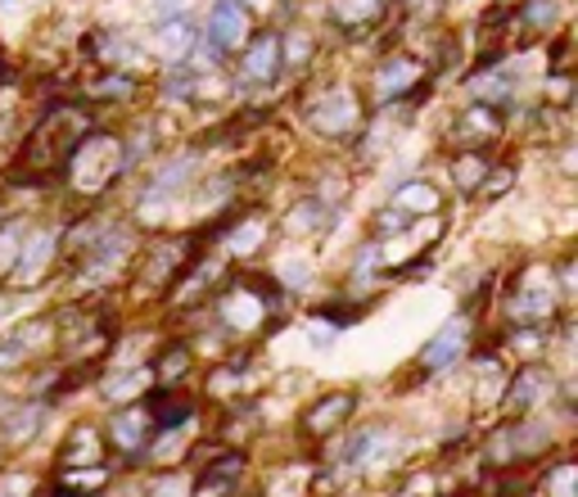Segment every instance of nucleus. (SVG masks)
Segmentation results:
<instances>
[{
    "label": "nucleus",
    "mask_w": 578,
    "mask_h": 497,
    "mask_svg": "<svg viewBox=\"0 0 578 497\" xmlns=\"http://www.w3.org/2000/svg\"><path fill=\"white\" fill-rule=\"evenodd\" d=\"M32 497H59V493H50V488H46V493H32Z\"/></svg>",
    "instance_id": "41"
},
{
    "label": "nucleus",
    "mask_w": 578,
    "mask_h": 497,
    "mask_svg": "<svg viewBox=\"0 0 578 497\" xmlns=\"http://www.w3.org/2000/svg\"><path fill=\"white\" fill-rule=\"evenodd\" d=\"M551 262V280H556V295L565 299V304H574V295H578V258H574V249H560L556 258H547Z\"/></svg>",
    "instance_id": "35"
},
{
    "label": "nucleus",
    "mask_w": 578,
    "mask_h": 497,
    "mask_svg": "<svg viewBox=\"0 0 578 497\" xmlns=\"http://www.w3.org/2000/svg\"><path fill=\"white\" fill-rule=\"evenodd\" d=\"M534 488H538V497H578V461H569V457L551 461L534 479Z\"/></svg>",
    "instance_id": "33"
},
{
    "label": "nucleus",
    "mask_w": 578,
    "mask_h": 497,
    "mask_svg": "<svg viewBox=\"0 0 578 497\" xmlns=\"http://www.w3.org/2000/svg\"><path fill=\"white\" fill-rule=\"evenodd\" d=\"M23 10V0H0V14H19Z\"/></svg>",
    "instance_id": "39"
},
{
    "label": "nucleus",
    "mask_w": 578,
    "mask_h": 497,
    "mask_svg": "<svg viewBox=\"0 0 578 497\" xmlns=\"http://www.w3.org/2000/svg\"><path fill=\"white\" fill-rule=\"evenodd\" d=\"M203 231L186 227V231H150L140 236V249L131 254V267L122 276L118 295H127V304H163V295L172 290V280L199 258L203 249Z\"/></svg>",
    "instance_id": "3"
},
{
    "label": "nucleus",
    "mask_w": 578,
    "mask_h": 497,
    "mask_svg": "<svg viewBox=\"0 0 578 497\" xmlns=\"http://www.w3.org/2000/svg\"><path fill=\"white\" fill-rule=\"evenodd\" d=\"M398 497H416V493H398Z\"/></svg>",
    "instance_id": "43"
},
{
    "label": "nucleus",
    "mask_w": 578,
    "mask_h": 497,
    "mask_svg": "<svg viewBox=\"0 0 578 497\" xmlns=\"http://www.w3.org/2000/svg\"><path fill=\"white\" fill-rule=\"evenodd\" d=\"M565 19V6L560 0H520V6H511V32L525 41H547Z\"/></svg>",
    "instance_id": "26"
},
{
    "label": "nucleus",
    "mask_w": 578,
    "mask_h": 497,
    "mask_svg": "<svg viewBox=\"0 0 578 497\" xmlns=\"http://www.w3.org/2000/svg\"><path fill=\"white\" fill-rule=\"evenodd\" d=\"M100 68H118V73H144L150 63V50H144L131 32H118V28H96L87 32V46H82Z\"/></svg>",
    "instance_id": "21"
},
{
    "label": "nucleus",
    "mask_w": 578,
    "mask_h": 497,
    "mask_svg": "<svg viewBox=\"0 0 578 497\" xmlns=\"http://www.w3.org/2000/svg\"><path fill=\"white\" fill-rule=\"evenodd\" d=\"M140 497H186V484H181L177 470H155L150 479H144Z\"/></svg>",
    "instance_id": "37"
},
{
    "label": "nucleus",
    "mask_w": 578,
    "mask_h": 497,
    "mask_svg": "<svg viewBox=\"0 0 578 497\" xmlns=\"http://www.w3.org/2000/svg\"><path fill=\"white\" fill-rule=\"evenodd\" d=\"M280 32L276 28H262V32H249V41L240 46V87H276L280 82Z\"/></svg>",
    "instance_id": "20"
},
{
    "label": "nucleus",
    "mask_w": 578,
    "mask_h": 497,
    "mask_svg": "<svg viewBox=\"0 0 578 497\" xmlns=\"http://www.w3.org/2000/svg\"><path fill=\"white\" fill-rule=\"evenodd\" d=\"M203 453H208V461L199 466L195 488L186 497H236L245 475H249V453L245 448H217V444L203 448Z\"/></svg>",
    "instance_id": "15"
},
{
    "label": "nucleus",
    "mask_w": 578,
    "mask_h": 497,
    "mask_svg": "<svg viewBox=\"0 0 578 497\" xmlns=\"http://www.w3.org/2000/svg\"><path fill=\"white\" fill-rule=\"evenodd\" d=\"M190 430H195V425H181V430H155L150 444L140 448L136 466H150V470H177V466L190 457V448H195Z\"/></svg>",
    "instance_id": "30"
},
{
    "label": "nucleus",
    "mask_w": 578,
    "mask_h": 497,
    "mask_svg": "<svg viewBox=\"0 0 578 497\" xmlns=\"http://www.w3.org/2000/svg\"><path fill=\"white\" fill-rule=\"evenodd\" d=\"M118 470L109 461H91V466H54L50 475V493L59 497H100L104 488H113Z\"/></svg>",
    "instance_id": "24"
},
{
    "label": "nucleus",
    "mask_w": 578,
    "mask_h": 497,
    "mask_svg": "<svg viewBox=\"0 0 578 497\" xmlns=\"http://www.w3.org/2000/svg\"><path fill=\"white\" fill-rule=\"evenodd\" d=\"M398 453H402V430H393V420H367L361 430H352L339 448H335V466L357 479V475H380V470H393L398 466Z\"/></svg>",
    "instance_id": "8"
},
{
    "label": "nucleus",
    "mask_w": 578,
    "mask_h": 497,
    "mask_svg": "<svg viewBox=\"0 0 578 497\" xmlns=\"http://www.w3.org/2000/svg\"><path fill=\"white\" fill-rule=\"evenodd\" d=\"M100 127L96 122V109L87 100H54L37 113V122L28 127V136L19 140L14 150V163L6 172V186L10 190H46L59 181V168L63 159L72 155V146Z\"/></svg>",
    "instance_id": "1"
},
{
    "label": "nucleus",
    "mask_w": 578,
    "mask_h": 497,
    "mask_svg": "<svg viewBox=\"0 0 578 497\" xmlns=\"http://www.w3.org/2000/svg\"><path fill=\"white\" fill-rule=\"evenodd\" d=\"M389 203L402 208L407 218H439L444 212V190L434 186V177H402L398 186H389Z\"/></svg>",
    "instance_id": "28"
},
{
    "label": "nucleus",
    "mask_w": 578,
    "mask_h": 497,
    "mask_svg": "<svg viewBox=\"0 0 578 497\" xmlns=\"http://www.w3.org/2000/svg\"><path fill=\"white\" fill-rule=\"evenodd\" d=\"M357 411H361V389L357 385H335V389L312 394L299 407L295 430H299L303 444H326V439H339L348 430V425L357 420Z\"/></svg>",
    "instance_id": "10"
},
{
    "label": "nucleus",
    "mask_w": 578,
    "mask_h": 497,
    "mask_svg": "<svg viewBox=\"0 0 578 497\" xmlns=\"http://www.w3.org/2000/svg\"><path fill=\"white\" fill-rule=\"evenodd\" d=\"M54 312H23L19 321H10L0 330V380H14L23 371H32L37 362L54 358Z\"/></svg>",
    "instance_id": "7"
},
{
    "label": "nucleus",
    "mask_w": 578,
    "mask_h": 497,
    "mask_svg": "<svg viewBox=\"0 0 578 497\" xmlns=\"http://www.w3.org/2000/svg\"><path fill=\"white\" fill-rule=\"evenodd\" d=\"M127 177V155H122V131L91 127L72 155L59 168V186L78 208H96L109 199V190Z\"/></svg>",
    "instance_id": "4"
},
{
    "label": "nucleus",
    "mask_w": 578,
    "mask_h": 497,
    "mask_svg": "<svg viewBox=\"0 0 578 497\" xmlns=\"http://www.w3.org/2000/svg\"><path fill=\"white\" fill-rule=\"evenodd\" d=\"M195 46H199V23L186 14V19L155 23V46H144V50H150L155 59H163V63H181V59L195 54Z\"/></svg>",
    "instance_id": "31"
},
{
    "label": "nucleus",
    "mask_w": 578,
    "mask_h": 497,
    "mask_svg": "<svg viewBox=\"0 0 578 497\" xmlns=\"http://www.w3.org/2000/svg\"><path fill=\"white\" fill-rule=\"evenodd\" d=\"M59 236H63V222H28L23 231V245L10 262V271L0 276V286L10 290H41L59 276Z\"/></svg>",
    "instance_id": "9"
},
{
    "label": "nucleus",
    "mask_w": 578,
    "mask_h": 497,
    "mask_svg": "<svg viewBox=\"0 0 578 497\" xmlns=\"http://www.w3.org/2000/svg\"><path fill=\"white\" fill-rule=\"evenodd\" d=\"M289 308H295V299H285L267 271L231 267V276L212 290L203 317L227 339V348H249V344L267 339L289 317Z\"/></svg>",
    "instance_id": "2"
},
{
    "label": "nucleus",
    "mask_w": 578,
    "mask_h": 497,
    "mask_svg": "<svg viewBox=\"0 0 578 497\" xmlns=\"http://www.w3.org/2000/svg\"><path fill=\"white\" fill-rule=\"evenodd\" d=\"M249 32H253V14L245 10V0H208L195 59H203L212 68L227 63L231 54H240V46L249 41Z\"/></svg>",
    "instance_id": "11"
},
{
    "label": "nucleus",
    "mask_w": 578,
    "mask_h": 497,
    "mask_svg": "<svg viewBox=\"0 0 578 497\" xmlns=\"http://www.w3.org/2000/svg\"><path fill=\"white\" fill-rule=\"evenodd\" d=\"M267 276L280 286L285 299H308V295L317 290V280H321V258H317L308 245L289 240V245L276 254V262L267 267Z\"/></svg>",
    "instance_id": "17"
},
{
    "label": "nucleus",
    "mask_w": 578,
    "mask_h": 497,
    "mask_svg": "<svg viewBox=\"0 0 578 497\" xmlns=\"http://www.w3.org/2000/svg\"><path fill=\"white\" fill-rule=\"evenodd\" d=\"M96 398L109 407H127V402H140L144 394L155 389V371L150 362H131V367H100V376L91 380Z\"/></svg>",
    "instance_id": "22"
},
{
    "label": "nucleus",
    "mask_w": 578,
    "mask_h": 497,
    "mask_svg": "<svg viewBox=\"0 0 578 497\" xmlns=\"http://www.w3.org/2000/svg\"><path fill=\"white\" fill-rule=\"evenodd\" d=\"M343 330H348V321H339L330 308H317V312H308L303 317V339L321 352V348H335L339 339H343Z\"/></svg>",
    "instance_id": "34"
},
{
    "label": "nucleus",
    "mask_w": 578,
    "mask_h": 497,
    "mask_svg": "<svg viewBox=\"0 0 578 497\" xmlns=\"http://www.w3.org/2000/svg\"><path fill=\"white\" fill-rule=\"evenodd\" d=\"M429 91V59L420 50H385V59L371 68V96L376 105H402V100H420Z\"/></svg>",
    "instance_id": "12"
},
{
    "label": "nucleus",
    "mask_w": 578,
    "mask_h": 497,
    "mask_svg": "<svg viewBox=\"0 0 578 497\" xmlns=\"http://www.w3.org/2000/svg\"><path fill=\"white\" fill-rule=\"evenodd\" d=\"M335 227H339V208L321 203L317 195H299V199H289V203H285V212L276 218V231H280L285 240H299V245L321 240V236H330Z\"/></svg>",
    "instance_id": "16"
},
{
    "label": "nucleus",
    "mask_w": 578,
    "mask_h": 497,
    "mask_svg": "<svg viewBox=\"0 0 578 497\" xmlns=\"http://www.w3.org/2000/svg\"><path fill=\"white\" fill-rule=\"evenodd\" d=\"M516 190V163H492L488 168V177H484V186H479V195L475 199H484V203H492V199H501V195H511Z\"/></svg>",
    "instance_id": "36"
},
{
    "label": "nucleus",
    "mask_w": 578,
    "mask_h": 497,
    "mask_svg": "<svg viewBox=\"0 0 578 497\" xmlns=\"http://www.w3.org/2000/svg\"><path fill=\"white\" fill-rule=\"evenodd\" d=\"M444 497H470V493H444Z\"/></svg>",
    "instance_id": "42"
},
{
    "label": "nucleus",
    "mask_w": 578,
    "mask_h": 497,
    "mask_svg": "<svg viewBox=\"0 0 578 497\" xmlns=\"http://www.w3.org/2000/svg\"><path fill=\"white\" fill-rule=\"evenodd\" d=\"M492 163H497L492 150H448V155H444V177H448V186H452L461 199H475Z\"/></svg>",
    "instance_id": "25"
},
{
    "label": "nucleus",
    "mask_w": 578,
    "mask_h": 497,
    "mask_svg": "<svg viewBox=\"0 0 578 497\" xmlns=\"http://www.w3.org/2000/svg\"><path fill=\"white\" fill-rule=\"evenodd\" d=\"M466 367V394H470V402H475V411H497V402H501V389H506V380H511V358L492 344V339H484V344H475L470 348V358L461 362Z\"/></svg>",
    "instance_id": "13"
},
{
    "label": "nucleus",
    "mask_w": 578,
    "mask_h": 497,
    "mask_svg": "<svg viewBox=\"0 0 578 497\" xmlns=\"http://www.w3.org/2000/svg\"><path fill=\"white\" fill-rule=\"evenodd\" d=\"M195 0H150V19L155 23H168V19H186Z\"/></svg>",
    "instance_id": "38"
},
{
    "label": "nucleus",
    "mask_w": 578,
    "mask_h": 497,
    "mask_svg": "<svg viewBox=\"0 0 578 497\" xmlns=\"http://www.w3.org/2000/svg\"><path fill=\"white\" fill-rule=\"evenodd\" d=\"M6 82H14V78H10V63H6V50H0V87H6Z\"/></svg>",
    "instance_id": "40"
},
{
    "label": "nucleus",
    "mask_w": 578,
    "mask_h": 497,
    "mask_svg": "<svg viewBox=\"0 0 578 497\" xmlns=\"http://www.w3.org/2000/svg\"><path fill=\"white\" fill-rule=\"evenodd\" d=\"M506 140V113L492 105H466L452 113L448 127V150H497Z\"/></svg>",
    "instance_id": "14"
},
{
    "label": "nucleus",
    "mask_w": 578,
    "mask_h": 497,
    "mask_svg": "<svg viewBox=\"0 0 578 497\" xmlns=\"http://www.w3.org/2000/svg\"><path fill=\"white\" fill-rule=\"evenodd\" d=\"M150 371H155V385H163V389H181V385H190V380L199 376V352L190 348L186 335H168L163 348L150 358Z\"/></svg>",
    "instance_id": "23"
},
{
    "label": "nucleus",
    "mask_w": 578,
    "mask_h": 497,
    "mask_svg": "<svg viewBox=\"0 0 578 497\" xmlns=\"http://www.w3.org/2000/svg\"><path fill=\"white\" fill-rule=\"evenodd\" d=\"M389 14V0H330L326 19L343 32H371Z\"/></svg>",
    "instance_id": "32"
},
{
    "label": "nucleus",
    "mask_w": 578,
    "mask_h": 497,
    "mask_svg": "<svg viewBox=\"0 0 578 497\" xmlns=\"http://www.w3.org/2000/svg\"><path fill=\"white\" fill-rule=\"evenodd\" d=\"M140 407H144V416H150L155 430H181V425H199V416H203V398L190 385H181V389L155 385L140 398Z\"/></svg>",
    "instance_id": "19"
},
{
    "label": "nucleus",
    "mask_w": 578,
    "mask_h": 497,
    "mask_svg": "<svg viewBox=\"0 0 578 497\" xmlns=\"http://www.w3.org/2000/svg\"><path fill=\"white\" fill-rule=\"evenodd\" d=\"M100 435H104V448H109V453H118L127 466H136L140 448L150 444V435H155V425H150V416H144L140 402H127V407H109Z\"/></svg>",
    "instance_id": "18"
},
{
    "label": "nucleus",
    "mask_w": 578,
    "mask_h": 497,
    "mask_svg": "<svg viewBox=\"0 0 578 497\" xmlns=\"http://www.w3.org/2000/svg\"><path fill=\"white\" fill-rule=\"evenodd\" d=\"M140 91H144V82L136 73H118V68H100L96 78L82 82V100L91 109H100V105H109V109L131 105V100H140Z\"/></svg>",
    "instance_id": "27"
},
{
    "label": "nucleus",
    "mask_w": 578,
    "mask_h": 497,
    "mask_svg": "<svg viewBox=\"0 0 578 497\" xmlns=\"http://www.w3.org/2000/svg\"><path fill=\"white\" fill-rule=\"evenodd\" d=\"M91 461H109V448H104L100 425H96V420L68 425V435H63V444H59L54 466H91Z\"/></svg>",
    "instance_id": "29"
},
{
    "label": "nucleus",
    "mask_w": 578,
    "mask_h": 497,
    "mask_svg": "<svg viewBox=\"0 0 578 497\" xmlns=\"http://www.w3.org/2000/svg\"><path fill=\"white\" fill-rule=\"evenodd\" d=\"M299 113L308 122V131L317 140H330V146H348V140L361 131V122H367V100H361V91L343 78H317L303 100H299Z\"/></svg>",
    "instance_id": "5"
},
{
    "label": "nucleus",
    "mask_w": 578,
    "mask_h": 497,
    "mask_svg": "<svg viewBox=\"0 0 578 497\" xmlns=\"http://www.w3.org/2000/svg\"><path fill=\"white\" fill-rule=\"evenodd\" d=\"M479 344V317L475 312H452L439 330H434L425 344H420V352H416V380L420 385H429V380H448V376H457L461 371V362L470 358V348Z\"/></svg>",
    "instance_id": "6"
}]
</instances>
